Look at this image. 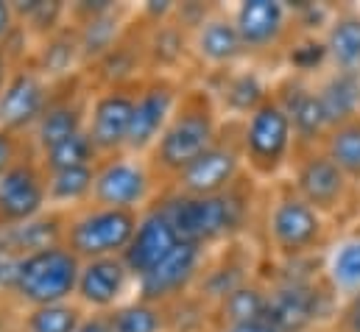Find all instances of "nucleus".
<instances>
[{
	"instance_id": "obj_1",
	"label": "nucleus",
	"mask_w": 360,
	"mask_h": 332,
	"mask_svg": "<svg viewBox=\"0 0 360 332\" xmlns=\"http://www.w3.org/2000/svg\"><path fill=\"white\" fill-rule=\"evenodd\" d=\"M224 126L226 120L207 87L184 89L168 129L148 154V162L154 165L162 181H171L221 137Z\"/></svg>"
},
{
	"instance_id": "obj_2",
	"label": "nucleus",
	"mask_w": 360,
	"mask_h": 332,
	"mask_svg": "<svg viewBox=\"0 0 360 332\" xmlns=\"http://www.w3.org/2000/svg\"><path fill=\"white\" fill-rule=\"evenodd\" d=\"M160 201L165 204L179 241L198 243L204 249H212L218 243H235L243 235L252 210L246 179H240L232 190L207 198L179 196L168 187V193H162Z\"/></svg>"
},
{
	"instance_id": "obj_3",
	"label": "nucleus",
	"mask_w": 360,
	"mask_h": 332,
	"mask_svg": "<svg viewBox=\"0 0 360 332\" xmlns=\"http://www.w3.org/2000/svg\"><path fill=\"white\" fill-rule=\"evenodd\" d=\"M240 151L246 173L255 181H276L296 157V134L290 115L282 101L271 92L269 98L240 120Z\"/></svg>"
},
{
	"instance_id": "obj_4",
	"label": "nucleus",
	"mask_w": 360,
	"mask_h": 332,
	"mask_svg": "<svg viewBox=\"0 0 360 332\" xmlns=\"http://www.w3.org/2000/svg\"><path fill=\"white\" fill-rule=\"evenodd\" d=\"M263 229L269 249L285 262L313 257L319 249L330 246V221L290 184H279L274 190L266 204Z\"/></svg>"
},
{
	"instance_id": "obj_5",
	"label": "nucleus",
	"mask_w": 360,
	"mask_h": 332,
	"mask_svg": "<svg viewBox=\"0 0 360 332\" xmlns=\"http://www.w3.org/2000/svg\"><path fill=\"white\" fill-rule=\"evenodd\" d=\"M79 274H82V260L65 243L34 251L20 260L11 302H17L22 310L76 302Z\"/></svg>"
},
{
	"instance_id": "obj_6",
	"label": "nucleus",
	"mask_w": 360,
	"mask_h": 332,
	"mask_svg": "<svg viewBox=\"0 0 360 332\" xmlns=\"http://www.w3.org/2000/svg\"><path fill=\"white\" fill-rule=\"evenodd\" d=\"M160 181L162 179L148 162V157H137L129 151L101 157L95 165L92 204L143 212L162 196Z\"/></svg>"
},
{
	"instance_id": "obj_7",
	"label": "nucleus",
	"mask_w": 360,
	"mask_h": 332,
	"mask_svg": "<svg viewBox=\"0 0 360 332\" xmlns=\"http://www.w3.org/2000/svg\"><path fill=\"white\" fill-rule=\"evenodd\" d=\"M140 224V212L112 210L101 204H84L68 212L65 221V246L82 262L101 257H123L129 249L134 229Z\"/></svg>"
},
{
	"instance_id": "obj_8",
	"label": "nucleus",
	"mask_w": 360,
	"mask_h": 332,
	"mask_svg": "<svg viewBox=\"0 0 360 332\" xmlns=\"http://www.w3.org/2000/svg\"><path fill=\"white\" fill-rule=\"evenodd\" d=\"M238 129H240V120H229L221 137L201 157H195L181 173L171 179V190L179 196L207 198V196H221L232 190L240 179H246L249 173L243 162Z\"/></svg>"
},
{
	"instance_id": "obj_9",
	"label": "nucleus",
	"mask_w": 360,
	"mask_h": 332,
	"mask_svg": "<svg viewBox=\"0 0 360 332\" xmlns=\"http://www.w3.org/2000/svg\"><path fill=\"white\" fill-rule=\"evenodd\" d=\"M313 210H319L327 221L338 218L352 193L358 190L344 173L335 165L321 146L319 148H307V151H296L293 162H290V181H288Z\"/></svg>"
},
{
	"instance_id": "obj_10",
	"label": "nucleus",
	"mask_w": 360,
	"mask_h": 332,
	"mask_svg": "<svg viewBox=\"0 0 360 332\" xmlns=\"http://www.w3.org/2000/svg\"><path fill=\"white\" fill-rule=\"evenodd\" d=\"M181 84L174 76H146L134 87V112L126 151L137 157H148L168 129L176 106L181 101Z\"/></svg>"
},
{
	"instance_id": "obj_11",
	"label": "nucleus",
	"mask_w": 360,
	"mask_h": 332,
	"mask_svg": "<svg viewBox=\"0 0 360 332\" xmlns=\"http://www.w3.org/2000/svg\"><path fill=\"white\" fill-rule=\"evenodd\" d=\"M327 302L341 305L327 282L288 274L269 288V321L279 332H313Z\"/></svg>"
},
{
	"instance_id": "obj_12",
	"label": "nucleus",
	"mask_w": 360,
	"mask_h": 332,
	"mask_svg": "<svg viewBox=\"0 0 360 332\" xmlns=\"http://www.w3.org/2000/svg\"><path fill=\"white\" fill-rule=\"evenodd\" d=\"M210 262V249L181 241L168 257H162L148 274L137 279V299L154 305H174L195 290L204 268Z\"/></svg>"
},
{
	"instance_id": "obj_13",
	"label": "nucleus",
	"mask_w": 360,
	"mask_h": 332,
	"mask_svg": "<svg viewBox=\"0 0 360 332\" xmlns=\"http://www.w3.org/2000/svg\"><path fill=\"white\" fill-rule=\"evenodd\" d=\"M238 34L243 39L249 59H266L276 51H285L293 39V8L279 0H243L232 8Z\"/></svg>"
},
{
	"instance_id": "obj_14",
	"label": "nucleus",
	"mask_w": 360,
	"mask_h": 332,
	"mask_svg": "<svg viewBox=\"0 0 360 332\" xmlns=\"http://www.w3.org/2000/svg\"><path fill=\"white\" fill-rule=\"evenodd\" d=\"M48 210V173L28 146V151L0 176V229L25 224Z\"/></svg>"
},
{
	"instance_id": "obj_15",
	"label": "nucleus",
	"mask_w": 360,
	"mask_h": 332,
	"mask_svg": "<svg viewBox=\"0 0 360 332\" xmlns=\"http://www.w3.org/2000/svg\"><path fill=\"white\" fill-rule=\"evenodd\" d=\"M51 95H53V84L31 62L17 65L8 84L0 92V129L28 140V134L37 126V120L42 117Z\"/></svg>"
},
{
	"instance_id": "obj_16",
	"label": "nucleus",
	"mask_w": 360,
	"mask_h": 332,
	"mask_svg": "<svg viewBox=\"0 0 360 332\" xmlns=\"http://www.w3.org/2000/svg\"><path fill=\"white\" fill-rule=\"evenodd\" d=\"M90 95L84 87H79V79L53 87V95L37 120V126L28 134V146L34 154H45L48 148L59 146L62 140L79 134L87 129V109Z\"/></svg>"
},
{
	"instance_id": "obj_17",
	"label": "nucleus",
	"mask_w": 360,
	"mask_h": 332,
	"mask_svg": "<svg viewBox=\"0 0 360 332\" xmlns=\"http://www.w3.org/2000/svg\"><path fill=\"white\" fill-rule=\"evenodd\" d=\"M137 288L134 274L129 271L123 257H101L82 262L79 285H76V302L87 313H109L129 302V290Z\"/></svg>"
},
{
	"instance_id": "obj_18",
	"label": "nucleus",
	"mask_w": 360,
	"mask_h": 332,
	"mask_svg": "<svg viewBox=\"0 0 360 332\" xmlns=\"http://www.w3.org/2000/svg\"><path fill=\"white\" fill-rule=\"evenodd\" d=\"M190 53L210 73H226V70L240 68L249 56H246L232 11L212 8V14L190 34Z\"/></svg>"
},
{
	"instance_id": "obj_19",
	"label": "nucleus",
	"mask_w": 360,
	"mask_h": 332,
	"mask_svg": "<svg viewBox=\"0 0 360 332\" xmlns=\"http://www.w3.org/2000/svg\"><path fill=\"white\" fill-rule=\"evenodd\" d=\"M134 112V89H98L90 95L87 134L101 157L126 151Z\"/></svg>"
},
{
	"instance_id": "obj_20",
	"label": "nucleus",
	"mask_w": 360,
	"mask_h": 332,
	"mask_svg": "<svg viewBox=\"0 0 360 332\" xmlns=\"http://www.w3.org/2000/svg\"><path fill=\"white\" fill-rule=\"evenodd\" d=\"M179 243L181 241L176 235V226H174L165 204L157 198L148 210L140 212V224L134 229V238H131L129 249L123 251V260H126L129 271L134 274V279H140L162 257H168Z\"/></svg>"
},
{
	"instance_id": "obj_21",
	"label": "nucleus",
	"mask_w": 360,
	"mask_h": 332,
	"mask_svg": "<svg viewBox=\"0 0 360 332\" xmlns=\"http://www.w3.org/2000/svg\"><path fill=\"white\" fill-rule=\"evenodd\" d=\"M274 95L282 101L285 112L290 115L293 123V134H296V151H307V148H319L330 132L324 109L319 103L316 87L310 79L302 76H290L288 82L274 87Z\"/></svg>"
},
{
	"instance_id": "obj_22",
	"label": "nucleus",
	"mask_w": 360,
	"mask_h": 332,
	"mask_svg": "<svg viewBox=\"0 0 360 332\" xmlns=\"http://www.w3.org/2000/svg\"><path fill=\"white\" fill-rule=\"evenodd\" d=\"M148 68L146 59V37L134 34L129 28V34L103 56L98 59L92 68H87L92 76L101 82V89H134L143 82V70Z\"/></svg>"
},
{
	"instance_id": "obj_23",
	"label": "nucleus",
	"mask_w": 360,
	"mask_h": 332,
	"mask_svg": "<svg viewBox=\"0 0 360 332\" xmlns=\"http://www.w3.org/2000/svg\"><path fill=\"white\" fill-rule=\"evenodd\" d=\"M321 45L330 70L360 73V6L330 8L327 25L321 31Z\"/></svg>"
},
{
	"instance_id": "obj_24",
	"label": "nucleus",
	"mask_w": 360,
	"mask_h": 332,
	"mask_svg": "<svg viewBox=\"0 0 360 332\" xmlns=\"http://www.w3.org/2000/svg\"><path fill=\"white\" fill-rule=\"evenodd\" d=\"M31 65L53 84H68L79 79V70L84 68L82 59V48H79V37L76 28L68 23L65 28L53 31L51 37L37 42V51L31 53Z\"/></svg>"
},
{
	"instance_id": "obj_25",
	"label": "nucleus",
	"mask_w": 360,
	"mask_h": 332,
	"mask_svg": "<svg viewBox=\"0 0 360 332\" xmlns=\"http://www.w3.org/2000/svg\"><path fill=\"white\" fill-rule=\"evenodd\" d=\"M221 84L212 92L224 120H243L246 115H252L271 92L274 87L263 82V76L255 70V68H235V70H226V73H218Z\"/></svg>"
},
{
	"instance_id": "obj_26",
	"label": "nucleus",
	"mask_w": 360,
	"mask_h": 332,
	"mask_svg": "<svg viewBox=\"0 0 360 332\" xmlns=\"http://www.w3.org/2000/svg\"><path fill=\"white\" fill-rule=\"evenodd\" d=\"M129 14H131V8L115 3L112 8H106V11L95 14L90 20L73 25L76 37H79L84 68H92L98 59H103L129 34Z\"/></svg>"
},
{
	"instance_id": "obj_27",
	"label": "nucleus",
	"mask_w": 360,
	"mask_h": 332,
	"mask_svg": "<svg viewBox=\"0 0 360 332\" xmlns=\"http://www.w3.org/2000/svg\"><path fill=\"white\" fill-rule=\"evenodd\" d=\"M321 274L338 302L360 293V232H347L327 246Z\"/></svg>"
},
{
	"instance_id": "obj_28",
	"label": "nucleus",
	"mask_w": 360,
	"mask_h": 332,
	"mask_svg": "<svg viewBox=\"0 0 360 332\" xmlns=\"http://www.w3.org/2000/svg\"><path fill=\"white\" fill-rule=\"evenodd\" d=\"M65 221H68V212L48 210L25 224L0 229V246H6L17 257H28L34 251L59 246L65 243Z\"/></svg>"
},
{
	"instance_id": "obj_29",
	"label": "nucleus",
	"mask_w": 360,
	"mask_h": 332,
	"mask_svg": "<svg viewBox=\"0 0 360 332\" xmlns=\"http://www.w3.org/2000/svg\"><path fill=\"white\" fill-rule=\"evenodd\" d=\"M246 282H252V265H249V260L240 257L235 249H229L224 251L218 260H210L207 262V268H204V274H201V279H198V285H195L193 293L204 305H210L215 310L229 293H235Z\"/></svg>"
},
{
	"instance_id": "obj_30",
	"label": "nucleus",
	"mask_w": 360,
	"mask_h": 332,
	"mask_svg": "<svg viewBox=\"0 0 360 332\" xmlns=\"http://www.w3.org/2000/svg\"><path fill=\"white\" fill-rule=\"evenodd\" d=\"M313 87L330 129L360 115V73H344V70L327 68L313 82Z\"/></svg>"
},
{
	"instance_id": "obj_31",
	"label": "nucleus",
	"mask_w": 360,
	"mask_h": 332,
	"mask_svg": "<svg viewBox=\"0 0 360 332\" xmlns=\"http://www.w3.org/2000/svg\"><path fill=\"white\" fill-rule=\"evenodd\" d=\"M143 37H146V59L151 76H171V70H176L190 53V34L174 20L151 23L143 31Z\"/></svg>"
},
{
	"instance_id": "obj_32",
	"label": "nucleus",
	"mask_w": 360,
	"mask_h": 332,
	"mask_svg": "<svg viewBox=\"0 0 360 332\" xmlns=\"http://www.w3.org/2000/svg\"><path fill=\"white\" fill-rule=\"evenodd\" d=\"M95 187V165L68 167L48 173V207L59 212H73L92 201Z\"/></svg>"
},
{
	"instance_id": "obj_33",
	"label": "nucleus",
	"mask_w": 360,
	"mask_h": 332,
	"mask_svg": "<svg viewBox=\"0 0 360 332\" xmlns=\"http://www.w3.org/2000/svg\"><path fill=\"white\" fill-rule=\"evenodd\" d=\"M321 151L341 167V173L355 187H360V115L333 126L321 143Z\"/></svg>"
},
{
	"instance_id": "obj_34",
	"label": "nucleus",
	"mask_w": 360,
	"mask_h": 332,
	"mask_svg": "<svg viewBox=\"0 0 360 332\" xmlns=\"http://www.w3.org/2000/svg\"><path fill=\"white\" fill-rule=\"evenodd\" d=\"M215 313H218V327L269 319V288H263L260 282L252 279V282L240 285L235 293H229L215 307Z\"/></svg>"
},
{
	"instance_id": "obj_35",
	"label": "nucleus",
	"mask_w": 360,
	"mask_h": 332,
	"mask_svg": "<svg viewBox=\"0 0 360 332\" xmlns=\"http://www.w3.org/2000/svg\"><path fill=\"white\" fill-rule=\"evenodd\" d=\"M112 332H168V307L146 299H129L109 310Z\"/></svg>"
},
{
	"instance_id": "obj_36",
	"label": "nucleus",
	"mask_w": 360,
	"mask_h": 332,
	"mask_svg": "<svg viewBox=\"0 0 360 332\" xmlns=\"http://www.w3.org/2000/svg\"><path fill=\"white\" fill-rule=\"evenodd\" d=\"M87 310L79 302L28 307L20 313V332H76Z\"/></svg>"
},
{
	"instance_id": "obj_37",
	"label": "nucleus",
	"mask_w": 360,
	"mask_h": 332,
	"mask_svg": "<svg viewBox=\"0 0 360 332\" xmlns=\"http://www.w3.org/2000/svg\"><path fill=\"white\" fill-rule=\"evenodd\" d=\"M17 25H22L37 42L51 37L53 31L65 28L68 23V6L65 3H48V0H31V3H11Z\"/></svg>"
},
{
	"instance_id": "obj_38",
	"label": "nucleus",
	"mask_w": 360,
	"mask_h": 332,
	"mask_svg": "<svg viewBox=\"0 0 360 332\" xmlns=\"http://www.w3.org/2000/svg\"><path fill=\"white\" fill-rule=\"evenodd\" d=\"M37 157H39V165L45 167V173H51V170H68V167H90V165H98V160H101V154L92 146L87 129L79 132V134H73V137H68V140H62L59 146L48 148L45 154H37Z\"/></svg>"
},
{
	"instance_id": "obj_39",
	"label": "nucleus",
	"mask_w": 360,
	"mask_h": 332,
	"mask_svg": "<svg viewBox=\"0 0 360 332\" xmlns=\"http://www.w3.org/2000/svg\"><path fill=\"white\" fill-rule=\"evenodd\" d=\"M25 151H28V140H25V137L0 129V176L14 165Z\"/></svg>"
},
{
	"instance_id": "obj_40",
	"label": "nucleus",
	"mask_w": 360,
	"mask_h": 332,
	"mask_svg": "<svg viewBox=\"0 0 360 332\" xmlns=\"http://www.w3.org/2000/svg\"><path fill=\"white\" fill-rule=\"evenodd\" d=\"M20 260L17 254L0 246V296L3 299H11V290H14V282H17V268H20Z\"/></svg>"
},
{
	"instance_id": "obj_41",
	"label": "nucleus",
	"mask_w": 360,
	"mask_h": 332,
	"mask_svg": "<svg viewBox=\"0 0 360 332\" xmlns=\"http://www.w3.org/2000/svg\"><path fill=\"white\" fill-rule=\"evenodd\" d=\"M335 327H338V332H360V293L344 299L338 305Z\"/></svg>"
},
{
	"instance_id": "obj_42",
	"label": "nucleus",
	"mask_w": 360,
	"mask_h": 332,
	"mask_svg": "<svg viewBox=\"0 0 360 332\" xmlns=\"http://www.w3.org/2000/svg\"><path fill=\"white\" fill-rule=\"evenodd\" d=\"M14 28H17L14 8H11V3H3V0H0V48L6 45V39L11 37Z\"/></svg>"
},
{
	"instance_id": "obj_43",
	"label": "nucleus",
	"mask_w": 360,
	"mask_h": 332,
	"mask_svg": "<svg viewBox=\"0 0 360 332\" xmlns=\"http://www.w3.org/2000/svg\"><path fill=\"white\" fill-rule=\"evenodd\" d=\"M0 332H20V313H14V307L3 296H0Z\"/></svg>"
},
{
	"instance_id": "obj_44",
	"label": "nucleus",
	"mask_w": 360,
	"mask_h": 332,
	"mask_svg": "<svg viewBox=\"0 0 360 332\" xmlns=\"http://www.w3.org/2000/svg\"><path fill=\"white\" fill-rule=\"evenodd\" d=\"M215 332H279L269 319H257V321H246V324H226L218 327Z\"/></svg>"
},
{
	"instance_id": "obj_45",
	"label": "nucleus",
	"mask_w": 360,
	"mask_h": 332,
	"mask_svg": "<svg viewBox=\"0 0 360 332\" xmlns=\"http://www.w3.org/2000/svg\"><path fill=\"white\" fill-rule=\"evenodd\" d=\"M76 332H112V327H109V313H87Z\"/></svg>"
},
{
	"instance_id": "obj_46",
	"label": "nucleus",
	"mask_w": 360,
	"mask_h": 332,
	"mask_svg": "<svg viewBox=\"0 0 360 332\" xmlns=\"http://www.w3.org/2000/svg\"><path fill=\"white\" fill-rule=\"evenodd\" d=\"M14 59L6 53V48H0V92H3V87L8 84V79H11V73H14Z\"/></svg>"
}]
</instances>
